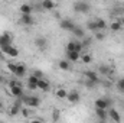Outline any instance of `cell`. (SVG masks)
<instances>
[{
    "label": "cell",
    "instance_id": "7a4b0ae2",
    "mask_svg": "<svg viewBox=\"0 0 124 123\" xmlns=\"http://www.w3.org/2000/svg\"><path fill=\"white\" fill-rule=\"evenodd\" d=\"M20 100H22L28 107H38V106L40 104V100H39L36 96H23Z\"/></svg>",
    "mask_w": 124,
    "mask_h": 123
},
{
    "label": "cell",
    "instance_id": "ba28073f",
    "mask_svg": "<svg viewBox=\"0 0 124 123\" xmlns=\"http://www.w3.org/2000/svg\"><path fill=\"white\" fill-rule=\"evenodd\" d=\"M84 75H85V78L88 80V81H93V83H98L100 81V78H98V74L95 72V71H93V70H88V71H85L84 72Z\"/></svg>",
    "mask_w": 124,
    "mask_h": 123
},
{
    "label": "cell",
    "instance_id": "9a60e30c",
    "mask_svg": "<svg viewBox=\"0 0 124 123\" xmlns=\"http://www.w3.org/2000/svg\"><path fill=\"white\" fill-rule=\"evenodd\" d=\"M95 114H97V117H98L101 122H107V119H108V112H107V110L95 109Z\"/></svg>",
    "mask_w": 124,
    "mask_h": 123
},
{
    "label": "cell",
    "instance_id": "d6986e66",
    "mask_svg": "<svg viewBox=\"0 0 124 123\" xmlns=\"http://www.w3.org/2000/svg\"><path fill=\"white\" fill-rule=\"evenodd\" d=\"M66 58L69 62H77L81 58V55H79V52H66Z\"/></svg>",
    "mask_w": 124,
    "mask_h": 123
},
{
    "label": "cell",
    "instance_id": "f546056e",
    "mask_svg": "<svg viewBox=\"0 0 124 123\" xmlns=\"http://www.w3.org/2000/svg\"><path fill=\"white\" fill-rule=\"evenodd\" d=\"M95 38H97L98 41H104V38H105V36H104V33H102V32H95Z\"/></svg>",
    "mask_w": 124,
    "mask_h": 123
},
{
    "label": "cell",
    "instance_id": "7c38bea8",
    "mask_svg": "<svg viewBox=\"0 0 124 123\" xmlns=\"http://www.w3.org/2000/svg\"><path fill=\"white\" fill-rule=\"evenodd\" d=\"M108 117H111L116 123H121V116H120V113H118L116 109H113V107L108 110Z\"/></svg>",
    "mask_w": 124,
    "mask_h": 123
},
{
    "label": "cell",
    "instance_id": "484cf974",
    "mask_svg": "<svg viewBox=\"0 0 124 123\" xmlns=\"http://www.w3.org/2000/svg\"><path fill=\"white\" fill-rule=\"evenodd\" d=\"M81 60H82V62H84V64H90V62L93 61V57H91L90 54H84V55L81 57Z\"/></svg>",
    "mask_w": 124,
    "mask_h": 123
},
{
    "label": "cell",
    "instance_id": "9c48e42d",
    "mask_svg": "<svg viewBox=\"0 0 124 123\" xmlns=\"http://www.w3.org/2000/svg\"><path fill=\"white\" fill-rule=\"evenodd\" d=\"M93 23H94V29H95V32L102 31V29H105V28H107V22H105L104 19H101V18L95 19Z\"/></svg>",
    "mask_w": 124,
    "mask_h": 123
},
{
    "label": "cell",
    "instance_id": "2e32d148",
    "mask_svg": "<svg viewBox=\"0 0 124 123\" xmlns=\"http://www.w3.org/2000/svg\"><path fill=\"white\" fill-rule=\"evenodd\" d=\"M33 18H32V15H22V18H20V23L22 25H25V26H31L33 25Z\"/></svg>",
    "mask_w": 124,
    "mask_h": 123
},
{
    "label": "cell",
    "instance_id": "1f68e13d",
    "mask_svg": "<svg viewBox=\"0 0 124 123\" xmlns=\"http://www.w3.org/2000/svg\"><path fill=\"white\" fill-rule=\"evenodd\" d=\"M20 113H22V114H23L25 117H28V116H29V109H26V107H23V109L20 110Z\"/></svg>",
    "mask_w": 124,
    "mask_h": 123
},
{
    "label": "cell",
    "instance_id": "6da1fadb",
    "mask_svg": "<svg viewBox=\"0 0 124 123\" xmlns=\"http://www.w3.org/2000/svg\"><path fill=\"white\" fill-rule=\"evenodd\" d=\"M10 46H12V35L9 32L0 35V51L4 54Z\"/></svg>",
    "mask_w": 124,
    "mask_h": 123
},
{
    "label": "cell",
    "instance_id": "ab89813d",
    "mask_svg": "<svg viewBox=\"0 0 124 123\" xmlns=\"http://www.w3.org/2000/svg\"><path fill=\"white\" fill-rule=\"evenodd\" d=\"M0 123H6V122H3V120H0Z\"/></svg>",
    "mask_w": 124,
    "mask_h": 123
},
{
    "label": "cell",
    "instance_id": "8992f818",
    "mask_svg": "<svg viewBox=\"0 0 124 123\" xmlns=\"http://www.w3.org/2000/svg\"><path fill=\"white\" fill-rule=\"evenodd\" d=\"M66 100H68L71 104H77V103L81 100V96H79V93L78 91L72 90V91H68V97H66Z\"/></svg>",
    "mask_w": 124,
    "mask_h": 123
},
{
    "label": "cell",
    "instance_id": "e0dca14e",
    "mask_svg": "<svg viewBox=\"0 0 124 123\" xmlns=\"http://www.w3.org/2000/svg\"><path fill=\"white\" fill-rule=\"evenodd\" d=\"M40 6H42V9H45V10H52V9H55L56 3L52 1V0H43V1L40 3Z\"/></svg>",
    "mask_w": 124,
    "mask_h": 123
},
{
    "label": "cell",
    "instance_id": "52a82bcc",
    "mask_svg": "<svg viewBox=\"0 0 124 123\" xmlns=\"http://www.w3.org/2000/svg\"><path fill=\"white\" fill-rule=\"evenodd\" d=\"M95 109H101V110H107L108 106H110V101L107 98H97L95 100Z\"/></svg>",
    "mask_w": 124,
    "mask_h": 123
},
{
    "label": "cell",
    "instance_id": "7402d4cb",
    "mask_svg": "<svg viewBox=\"0 0 124 123\" xmlns=\"http://www.w3.org/2000/svg\"><path fill=\"white\" fill-rule=\"evenodd\" d=\"M72 33H74L77 38H84V36H85V32H84V29H82V28H79V26H77V25H75V28H74Z\"/></svg>",
    "mask_w": 124,
    "mask_h": 123
},
{
    "label": "cell",
    "instance_id": "74e56055",
    "mask_svg": "<svg viewBox=\"0 0 124 123\" xmlns=\"http://www.w3.org/2000/svg\"><path fill=\"white\" fill-rule=\"evenodd\" d=\"M1 107H3V103H1V101H0V109H1Z\"/></svg>",
    "mask_w": 124,
    "mask_h": 123
},
{
    "label": "cell",
    "instance_id": "4dcf8cb0",
    "mask_svg": "<svg viewBox=\"0 0 124 123\" xmlns=\"http://www.w3.org/2000/svg\"><path fill=\"white\" fill-rule=\"evenodd\" d=\"M117 87H118V90H121V91H124V78H121L118 83H117Z\"/></svg>",
    "mask_w": 124,
    "mask_h": 123
},
{
    "label": "cell",
    "instance_id": "5b68a950",
    "mask_svg": "<svg viewBox=\"0 0 124 123\" xmlns=\"http://www.w3.org/2000/svg\"><path fill=\"white\" fill-rule=\"evenodd\" d=\"M59 26H61L63 31L72 32V31H74V28H75V23H74L71 19H61V22H59Z\"/></svg>",
    "mask_w": 124,
    "mask_h": 123
},
{
    "label": "cell",
    "instance_id": "5bb4252c",
    "mask_svg": "<svg viewBox=\"0 0 124 123\" xmlns=\"http://www.w3.org/2000/svg\"><path fill=\"white\" fill-rule=\"evenodd\" d=\"M35 44H36V46H38L39 49H46V46H48V41H46V38H43V36L36 38Z\"/></svg>",
    "mask_w": 124,
    "mask_h": 123
},
{
    "label": "cell",
    "instance_id": "603a6c76",
    "mask_svg": "<svg viewBox=\"0 0 124 123\" xmlns=\"http://www.w3.org/2000/svg\"><path fill=\"white\" fill-rule=\"evenodd\" d=\"M123 26H121V23H120V20H114L111 25H110V29L113 32H118L120 29H121Z\"/></svg>",
    "mask_w": 124,
    "mask_h": 123
},
{
    "label": "cell",
    "instance_id": "4fadbf2b",
    "mask_svg": "<svg viewBox=\"0 0 124 123\" xmlns=\"http://www.w3.org/2000/svg\"><path fill=\"white\" fill-rule=\"evenodd\" d=\"M38 78L36 77H33V75H29L28 77V88L29 90H36L38 88Z\"/></svg>",
    "mask_w": 124,
    "mask_h": 123
},
{
    "label": "cell",
    "instance_id": "4316f807",
    "mask_svg": "<svg viewBox=\"0 0 124 123\" xmlns=\"http://www.w3.org/2000/svg\"><path fill=\"white\" fill-rule=\"evenodd\" d=\"M98 71H100L101 74H108V72H110V67H108V65H100Z\"/></svg>",
    "mask_w": 124,
    "mask_h": 123
},
{
    "label": "cell",
    "instance_id": "836d02e7",
    "mask_svg": "<svg viewBox=\"0 0 124 123\" xmlns=\"http://www.w3.org/2000/svg\"><path fill=\"white\" fill-rule=\"evenodd\" d=\"M58 117H59V112H58V110H55V112H54V119H55V120H58Z\"/></svg>",
    "mask_w": 124,
    "mask_h": 123
},
{
    "label": "cell",
    "instance_id": "60d3db41",
    "mask_svg": "<svg viewBox=\"0 0 124 123\" xmlns=\"http://www.w3.org/2000/svg\"><path fill=\"white\" fill-rule=\"evenodd\" d=\"M123 13H124V7H123Z\"/></svg>",
    "mask_w": 124,
    "mask_h": 123
},
{
    "label": "cell",
    "instance_id": "e575fe53",
    "mask_svg": "<svg viewBox=\"0 0 124 123\" xmlns=\"http://www.w3.org/2000/svg\"><path fill=\"white\" fill-rule=\"evenodd\" d=\"M29 123H42V120H39V119H33V120H31Z\"/></svg>",
    "mask_w": 124,
    "mask_h": 123
},
{
    "label": "cell",
    "instance_id": "d4e9b609",
    "mask_svg": "<svg viewBox=\"0 0 124 123\" xmlns=\"http://www.w3.org/2000/svg\"><path fill=\"white\" fill-rule=\"evenodd\" d=\"M59 68L63 70V71H68L69 70V61L68 60H61L59 61Z\"/></svg>",
    "mask_w": 124,
    "mask_h": 123
},
{
    "label": "cell",
    "instance_id": "f1b7e54d",
    "mask_svg": "<svg viewBox=\"0 0 124 123\" xmlns=\"http://www.w3.org/2000/svg\"><path fill=\"white\" fill-rule=\"evenodd\" d=\"M7 70H9L12 74H15V71H16V64H13V62H9V64H7Z\"/></svg>",
    "mask_w": 124,
    "mask_h": 123
},
{
    "label": "cell",
    "instance_id": "3957f363",
    "mask_svg": "<svg viewBox=\"0 0 124 123\" xmlns=\"http://www.w3.org/2000/svg\"><path fill=\"white\" fill-rule=\"evenodd\" d=\"M90 7L91 6L87 1H75L74 3V10L78 13H87V12H90Z\"/></svg>",
    "mask_w": 124,
    "mask_h": 123
},
{
    "label": "cell",
    "instance_id": "d6a6232c",
    "mask_svg": "<svg viewBox=\"0 0 124 123\" xmlns=\"http://www.w3.org/2000/svg\"><path fill=\"white\" fill-rule=\"evenodd\" d=\"M85 84H87V87H90V88H91V87H94V86H95V83H93V81H88V80L85 81Z\"/></svg>",
    "mask_w": 124,
    "mask_h": 123
},
{
    "label": "cell",
    "instance_id": "277c9868",
    "mask_svg": "<svg viewBox=\"0 0 124 123\" xmlns=\"http://www.w3.org/2000/svg\"><path fill=\"white\" fill-rule=\"evenodd\" d=\"M82 48H84L82 44L75 42V41H71V42H68V45H66V52H79V54H81Z\"/></svg>",
    "mask_w": 124,
    "mask_h": 123
},
{
    "label": "cell",
    "instance_id": "83f0119b",
    "mask_svg": "<svg viewBox=\"0 0 124 123\" xmlns=\"http://www.w3.org/2000/svg\"><path fill=\"white\" fill-rule=\"evenodd\" d=\"M32 75L36 77L38 80H42V78H43V74H42V71H39V70H35V71L32 72Z\"/></svg>",
    "mask_w": 124,
    "mask_h": 123
},
{
    "label": "cell",
    "instance_id": "30bf717a",
    "mask_svg": "<svg viewBox=\"0 0 124 123\" xmlns=\"http://www.w3.org/2000/svg\"><path fill=\"white\" fill-rule=\"evenodd\" d=\"M10 94H12L13 97H16V98H22V97H23V90H22L20 84L10 87Z\"/></svg>",
    "mask_w": 124,
    "mask_h": 123
},
{
    "label": "cell",
    "instance_id": "f35d334b",
    "mask_svg": "<svg viewBox=\"0 0 124 123\" xmlns=\"http://www.w3.org/2000/svg\"><path fill=\"white\" fill-rule=\"evenodd\" d=\"M98 123H107V122H101V120H100V122H98Z\"/></svg>",
    "mask_w": 124,
    "mask_h": 123
},
{
    "label": "cell",
    "instance_id": "8fae6325",
    "mask_svg": "<svg viewBox=\"0 0 124 123\" xmlns=\"http://www.w3.org/2000/svg\"><path fill=\"white\" fill-rule=\"evenodd\" d=\"M13 75H16L17 78L25 77V75H26V67H25L23 64H16V71H15Z\"/></svg>",
    "mask_w": 124,
    "mask_h": 123
},
{
    "label": "cell",
    "instance_id": "8d00e7d4",
    "mask_svg": "<svg viewBox=\"0 0 124 123\" xmlns=\"http://www.w3.org/2000/svg\"><path fill=\"white\" fill-rule=\"evenodd\" d=\"M120 23H121V26H124V19H121V20H120Z\"/></svg>",
    "mask_w": 124,
    "mask_h": 123
},
{
    "label": "cell",
    "instance_id": "d590c367",
    "mask_svg": "<svg viewBox=\"0 0 124 123\" xmlns=\"http://www.w3.org/2000/svg\"><path fill=\"white\" fill-rule=\"evenodd\" d=\"M1 83H4V77H3V75H0V84H1Z\"/></svg>",
    "mask_w": 124,
    "mask_h": 123
},
{
    "label": "cell",
    "instance_id": "ac0fdd59",
    "mask_svg": "<svg viewBox=\"0 0 124 123\" xmlns=\"http://www.w3.org/2000/svg\"><path fill=\"white\" fill-rule=\"evenodd\" d=\"M20 12H22V15H32V12H33V7H32V4L23 3V4L20 6Z\"/></svg>",
    "mask_w": 124,
    "mask_h": 123
},
{
    "label": "cell",
    "instance_id": "ffe728a7",
    "mask_svg": "<svg viewBox=\"0 0 124 123\" xmlns=\"http://www.w3.org/2000/svg\"><path fill=\"white\" fill-rule=\"evenodd\" d=\"M4 54H6V55H9V57H12V58H16V57L19 55V49H17L16 46H10Z\"/></svg>",
    "mask_w": 124,
    "mask_h": 123
},
{
    "label": "cell",
    "instance_id": "44dd1931",
    "mask_svg": "<svg viewBox=\"0 0 124 123\" xmlns=\"http://www.w3.org/2000/svg\"><path fill=\"white\" fill-rule=\"evenodd\" d=\"M38 88H39V90H43V91H46V90L49 88V81H46L45 78L39 80V81H38Z\"/></svg>",
    "mask_w": 124,
    "mask_h": 123
},
{
    "label": "cell",
    "instance_id": "cb8c5ba5",
    "mask_svg": "<svg viewBox=\"0 0 124 123\" xmlns=\"http://www.w3.org/2000/svg\"><path fill=\"white\" fill-rule=\"evenodd\" d=\"M56 97L63 100V98H66V97H68V91H66L65 88H58V90H56Z\"/></svg>",
    "mask_w": 124,
    "mask_h": 123
}]
</instances>
